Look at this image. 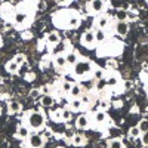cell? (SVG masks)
<instances>
[{"mask_svg":"<svg viewBox=\"0 0 148 148\" xmlns=\"http://www.w3.org/2000/svg\"><path fill=\"white\" fill-rule=\"evenodd\" d=\"M90 71H92V64L89 61H77V64L73 68L74 76H77V77H83L86 74H89Z\"/></svg>","mask_w":148,"mask_h":148,"instance_id":"2","label":"cell"},{"mask_svg":"<svg viewBox=\"0 0 148 148\" xmlns=\"http://www.w3.org/2000/svg\"><path fill=\"white\" fill-rule=\"evenodd\" d=\"M71 86H73V83H71V82H68V80H64L62 83H61V89H62V92L68 93V92L71 90Z\"/></svg>","mask_w":148,"mask_h":148,"instance_id":"27","label":"cell"},{"mask_svg":"<svg viewBox=\"0 0 148 148\" xmlns=\"http://www.w3.org/2000/svg\"><path fill=\"white\" fill-rule=\"evenodd\" d=\"M89 9L93 14H102V12L107 9V2H102V0H93V2L89 3Z\"/></svg>","mask_w":148,"mask_h":148,"instance_id":"4","label":"cell"},{"mask_svg":"<svg viewBox=\"0 0 148 148\" xmlns=\"http://www.w3.org/2000/svg\"><path fill=\"white\" fill-rule=\"evenodd\" d=\"M8 107H9V113L10 114H16V113L21 111V104L18 101H10Z\"/></svg>","mask_w":148,"mask_h":148,"instance_id":"16","label":"cell"},{"mask_svg":"<svg viewBox=\"0 0 148 148\" xmlns=\"http://www.w3.org/2000/svg\"><path fill=\"white\" fill-rule=\"evenodd\" d=\"M130 86H132V83H130V82H126V83H125V89H129Z\"/></svg>","mask_w":148,"mask_h":148,"instance_id":"39","label":"cell"},{"mask_svg":"<svg viewBox=\"0 0 148 148\" xmlns=\"http://www.w3.org/2000/svg\"><path fill=\"white\" fill-rule=\"evenodd\" d=\"M55 102H56V99H55L51 93H49V95H43V96L40 98V104H42L43 107H52Z\"/></svg>","mask_w":148,"mask_h":148,"instance_id":"10","label":"cell"},{"mask_svg":"<svg viewBox=\"0 0 148 148\" xmlns=\"http://www.w3.org/2000/svg\"><path fill=\"white\" fill-rule=\"evenodd\" d=\"M53 62H55V65H56L58 68H64V67L67 65V62H65V55H64V53H59V55H56Z\"/></svg>","mask_w":148,"mask_h":148,"instance_id":"15","label":"cell"},{"mask_svg":"<svg viewBox=\"0 0 148 148\" xmlns=\"http://www.w3.org/2000/svg\"><path fill=\"white\" fill-rule=\"evenodd\" d=\"M0 45H2V39H0Z\"/></svg>","mask_w":148,"mask_h":148,"instance_id":"41","label":"cell"},{"mask_svg":"<svg viewBox=\"0 0 148 148\" xmlns=\"http://www.w3.org/2000/svg\"><path fill=\"white\" fill-rule=\"evenodd\" d=\"M62 119L64 120H70L71 119V113H70V111H62Z\"/></svg>","mask_w":148,"mask_h":148,"instance_id":"36","label":"cell"},{"mask_svg":"<svg viewBox=\"0 0 148 148\" xmlns=\"http://www.w3.org/2000/svg\"><path fill=\"white\" fill-rule=\"evenodd\" d=\"M107 68L108 70H116L117 68V62H116V61H113V59H108L107 61Z\"/></svg>","mask_w":148,"mask_h":148,"instance_id":"33","label":"cell"},{"mask_svg":"<svg viewBox=\"0 0 148 148\" xmlns=\"http://www.w3.org/2000/svg\"><path fill=\"white\" fill-rule=\"evenodd\" d=\"M14 61H15V64L18 65V67H21L24 62H25V55H22V53H18L15 58H14Z\"/></svg>","mask_w":148,"mask_h":148,"instance_id":"29","label":"cell"},{"mask_svg":"<svg viewBox=\"0 0 148 148\" xmlns=\"http://www.w3.org/2000/svg\"><path fill=\"white\" fill-rule=\"evenodd\" d=\"M93 71V80H102L104 79V70L101 68H92Z\"/></svg>","mask_w":148,"mask_h":148,"instance_id":"24","label":"cell"},{"mask_svg":"<svg viewBox=\"0 0 148 148\" xmlns=\"http://www.w3.org/2000/svg\"><path fill=\"white\" fill-rule=\"evenodd\" d=\"M101 107H102V108H104V110H105V108H107V107H108V104H107V102H102V105H101Z\"/></svg>","mask_w":148,"mask_h":148,"instance_id":"40","label":"cell"},{"mask_svg":"<svg viewBox=\"0 0 148 148\" xmlns=\"http://www.w3.org/2000/svg\"><path fill=\"white\" fill-rule=\"evenodd\" d=\"M6 70L9 71V73H12V74H15L18 70H19V67L15 64V61L14 59H12V61H9V62L6 64Z\"/></svg>","mask_w":148,"mask_h":148,"instance_id":"22","label":"cell"},{"mask_svg":"<svg viewBox=\"0 0 148 148\" xmlns=\"http://www.w3.org/2000/svg\"><path fill=\"white\" fill-rule=\"evenodd\" d=\"M70 107H71V110L77 111V110H80V108L83 107V104H82V101H80V99H73V101H71V104H70Z\"/></svg>","mask_w":148,"mask_h":148,"instance_id":"28","label":"cell"},{"mask_svg":"<svg viewBox=\"0 0 148 148\" xmlns=\"http://www.w3.org/2000/svg\"><path fill=\"white\" fill-rule=\"evenodd\" d=\"M135 19H138V12L126 10V21H135Z\"/></svg>","mask_w":148,"mask_h":148,"instance_id":"30","label":"cell"},{"mask_svg":"<svg viewBox=\"0 0 148 148\" xmlns=\"http://www.w3.org/2000/svg\"><path fill=\"white\" fill-rule=\"evenodd\" d=\"M64 55H65V62H67V65L74 67V65L77 64V61H79L77 53H74V52H68V53H64Z\"/></svg>","mask_w":148,"mask_h":148,"instance_id":"11","label":"cell"},{"mask_svg":"<svg viewBox=\"0 0 148 148\" xmlns=\"http://www.w3.org/2000/svg\"><path fill=\"white\" fill-rule=\"evenodd\" d=\"M129 136L130 138H133V139H136V138H139L141 136V132H139V129L135 126V127H130L129 129Z\"/></svg>","mask_w":148,"mask_h":148,"instance_id":"25","label":"cell"},{"mask_svg":"<svg viewBox=\"0 0 148 148\" xmlns=\"http://www.w3.org/2000/svg\"><path fill=\"white\" fill-rule=\"evenodd\" d=\"M65 136H67V138H71V139H73V136H74L73 130H65Z\"/></svg>","mask_w":148,"mask_h":148,"instance_id":"38","label":"cell"},{"mask_svg":"<svg viewBox=\"0 0 148 148\" xmlns=\"http://www.w3.org/2000/svg\"><path fill=\"white\" fill-rule=\"evenodd\" d=\"M108 148H125V145H123V142L120 139H110Z\"/></svg>","mask_w":148,"mask_h":148,"instance_id":"23","label":"cell"},{"mask_svg":"<svg viewBox=\"0 0 148 148\" xmlns=\"http://www.w3.org/2000/svg\"><path fill=\"white\" fill-rule=\"evenodd\" d=\"M108 24H110V18L107 15H101V16L96 18V27H98V30H105L108 27Z\"/></svg>","mask_w":148,"mask_h":148,"instance_id":"8","label":"cell"},{"mask_svg":"<svg viewBox=\"0 0 148 148\" xmlns=\"http://www.w3.org/2000/svg\"><path fill=\"white\" fill-rule=\"evenodd\" d=\"M73 144L77 145V147H80V145L84 144V138L82 136V135H74V136H73Z\"/></svg>","mask_w":148,"mask_h":148,"instance_id":"26","label":"cell"},{"mask_svg":"<svg viewBox=\"0 0 148 148\" xmlns=\"http://www.w3.org/2000/svg\"><path fill=\"white\" fill-rule=\"evenodd\" d=\"M105 83H107L108 86H116V84L119 83V77H117V76H110V77H107Z\"/></svg>","mask_w":148,"mask_h":148,"instance_id":"31","label":"cell"},{"mask_svg":"<svg viewBox=\"0 0 148 148\" xmlns=\"http://www.w3.org/2000/svg\"><path fill=\"white\" fill-rule=\"evenodd\" d=\"M0 111H2V110H0Z\"/></svg>","mask_w":148,"mask_h":148,"instance_id":"43","label":"cell"},{"mask_svg":"<svg viewBox=\"0 0 148 148\" xmlns=\"http://www.w3.org/2000/svg\"><path fill=\"white\" fill-rule=\"evenodd\" d=\"M46 9V2H37V10H45Z\"/></svg>","mask_w":148,"mask_h":148,"instance_id":"35","label":"cell"},{"mask_svg":"<svg viewBox=\"0 0 148 148\" xmlns=\"http://www.w3.org/2000/svg\"><path fill=\"white\" fill-rule=\"evenodd\" d=\"M139 138H141V142H142V145H148V135H147V133H142Z\"/></svg>","mask_w":148,"mask_h":148,"instance_id":"34","label":"cell"},{"mask_svg":"<svg viewBox=\"0 0 148 148\" xmlns=\"http://www.w3.org/2000/svg\"><path fill=\"white\" fill-rule=\"evenodd\" d=\"M116 19H117V22H127L126 21V10L125 9H117Z\"/></svg>","mask_w":148,"mask_h":148,"instance_id":"20","label":"cell"},{"mask_svg":"<svg viewBox=\"0 0 148 148\" xmlns=\"http://www.w3.org/2000/svg\"><path fill=\"white\" fill-rule=\"evenodd\" d=\"M83 93H84V90L82 88V84H73L71 86V90L68 92V95L73 98V99H79Z\"/></svg>","mask_w":148,"mask_h":148,"instance_id":"6","label":"cell"},{"mask_svg":"<svg viewBox=\"0 0 148 148\" xmlns=\"http://www.w3.org/2000/svg\"><path fill=\"white\" fill-rule=\"evenodd\" d=\"M116 33L120 36H126L129 33V24L127 22H117L116 24Z\"/></svg>","mask_w":148,"mask_h":148,"instance_id":"9","label":"cell"},{"mask_svg":"<svg viewBox=\"0 0 148 148\" xmlns=\"http://www.w3.org/2000/svg\"><path fill=\"white\" fill-rule=\"evenodd\" d=\"M67 25H68L70 28H77V27L80 25V18H79L77 15H71V16L68 18V21H67Z\"/></svg>","mask_w":148,"mask_h":148,"instance_id":"14","label":"cell"},{"mask_svg":"<svg viewBox=\"0 0 148 148\" xmlns=\"http://www.w3.org/2000/svg\"><path fill=\"white\" fill-rule=\"evenodd\" d=\"M93 120L96 121V123H101V125H102V123H105L107 121V114H105V111H96V113H95V116H93Z\"/></svg>","mask_w":148,"mask_h":148,"instance_id":"17","label":"cell"},{"mask_svg":"<svg viewBox=\"0 0 148 148\" xmlns=\"http://www.w3.org/2000/svg\"><path fill=\"white\" fill-rule=\"evenodd\" d=\"M59 34L58 33H55V31H52V33H47V36H46V42L49 43V45H58L59 43Z\"/></svg>","mask_w":148,"mask_h":148,"instance_id":"12","label":"cell"},{"mask_svg":"<svg viewBox=\"0 0 148 148\" xmlns=\"http://www.w3.org/2000/svg\"><path fill=\"white\" fill-rule=\"evenodd\" d=\"M27 18H28V15L25 14V12H16V14L14 15V19H15L16 24H24L27 21Z\"/></svg>","mask_w":148,"mask_h":148,"instance_id":"18","label":"cell"},{"mask_svg":"<svg viewBox=\"0 0 148 148\" xmlns=\"http://www.w3.org/2000/svg\"><path fill=\"white\" fill-rule=\"evenodd\" d=\"M93 34H95V43L98 42V43H101V42H104L105 40V31L104 30H96V31H93Z\"/></svg>","mask_w":148,"mask_h":148,"instance_id":"21","label":"cell"},{"mask_svg":"<svg viewBox=\"0 0 148 148\" xmlns=\"http://www.w3.org/2000/svg\"><path fill=\"white\" fill-rule=\"evenodd\" d=\"M136 127L139 129L141 135H142V133H148V120H147V119H142V120L138 123Z\"/></svg>","mask_w":148,"mask_h":148,"instance_id":"19","label":"cell"},{"mask_svg":"<svg viewBox=\"0 0 148 148\" xmlns=\"http://www.w3.org/2000/svg\"><path fill=\"white\" fill-rule=\"evenodd\" d=\"M27 121H28V127H31V129H40V127L45 126L46 117H45L43 113H40L39 110H36V111H33V113L28 114Z\"/></svg>","mask_w":148,"mask_h":148,"instance_id":"1","label":"cell"},{"mask_svg":"<svg viewBox=\"0 0 148 148\" xmlns=\"http://www.w3.org/2000/svg\"><path fill=\"white\" fill-rule=\"evenodd\" d=\"M16 135H18V138H21V139H27L28 136H30V127L28 126H19L18 127V130H16Z\"/></svg>","mask_w":148,"mask_h":148,"instance_id":"13","label":"cell"},{"mask_svg":"<svg viewBox=\"0 0 148 148\" xmlns=\"http://www.w3.org/2000/svg\"><path fill=\"white\" fill-rule=\"evenodd\" d=\"M27 139H28V147L30 148H42L45 145V139H43L42 135H39V133L30 135Z\"/></svg>","mask_w":148,"mask_h":148,"instance_id":"3","label":"cell"},{"mask_svg":"<svg viewBox=\"0 0 148 148\" xmlns=\"http://www.w3.org/2000/svg\"><path fill=\"white\" fill-rule=\"evenodd\" d=\"M76 126L79 129H88L89 127V119H88V116H86V114L79 116L77 120H76Z\"/></svg>","mask_w":148,"mask_h":148,"instance_id":"7","label":"cell"},{"mask_svg":"<svg viewBox=\"0 0 148 148\" xmlns=\"http://www.w3.org/2000/svg\"><path fill=\"white\" fill-rule=\"evenodd\" d=\"M56 148H62V147H56Z\"/></svg>","mask_w":148,"mask_h":148,"instance_id":"42","label":"cell"},{"mask_svg":"<svg viewBox=\"0 0 148 148\" xmlns=\"http://www.w3.org/2000/svg\"><path fill=\"white\" fill-rule=\"evenodd\" d=\"M82 43H83L84 46H88V47H92V46L95 45V34H93L92 30L83 33V36H82Z\"/></svg>","mask_w":148,"mask_h":148,"instance_id":"5","label":"cell"},{"mask_svg":"<svg viewBox=\"0 0 148 148\" xmlns=\"http://www.w3.org/2000/svg\"><path fill=\"white\" fill-rule=\"evenodd\" d=\"M43 92V95H49V86H43V88L40 89V93Z\"/></svg>","mask_w":148,"mask_h":148,"instance_id":"37","label":"cell"},{"mask_svg":"<svg viewBox=\"0 0 148 148\" xmlns=\"http://www.w3.org/2000/svg\"><path fill=\"white\" fill-rule=\"evenodd\" d=\"M42 93H40V89H31L30 90V98L31 99H37V98H40Z\"/></svg>","mask_w":148,"mask_h":148,"instance_id":"32","label":"cell"}]
</instances>
